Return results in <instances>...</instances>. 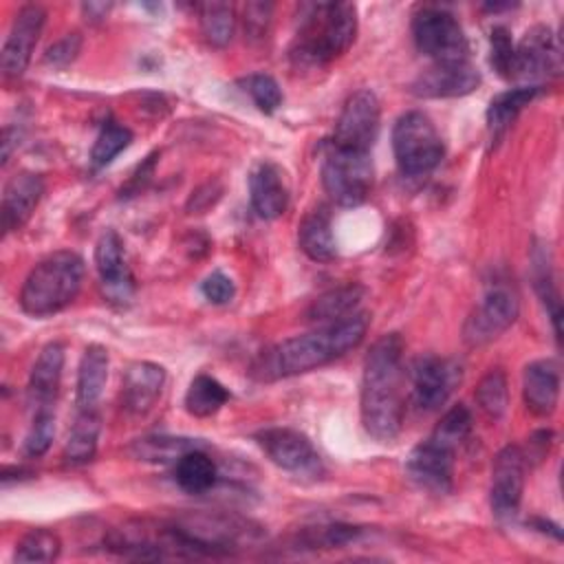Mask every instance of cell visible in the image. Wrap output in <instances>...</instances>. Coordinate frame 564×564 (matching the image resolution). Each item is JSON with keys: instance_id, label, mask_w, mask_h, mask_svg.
Segmentation results:
<instances>
[{"instance_id": "cell-2", "label": "cell", "mask_w": 564, "mask_h": 564, "mask_svg": "<svg viewBox=\"0 0 564 564\" xmlns=\"http://www.w3.org/2000/svg\"><path fill=\"white\" fill-rule=\"evenodd\" d=\"M368 326L370 313L357 311L346 319L326 324L304 335L289 337L260 355L253 366V375L262 381H271L317 370L344 357L348 350L357 348L364 341Z\"/></svg>"}, {"instance_id": "cell-34", "label": "cell", "mask_w": 564, "mask_h": 564, "mask_svg": "<svg viewBox=\"0 0 564 564\" xmlns=\"http://www.w3.org/2000/svg\"><path fill=\"white\" fill-rule=\"evenodd\" d=\"M132 143V132L130 128L108 119L97 137H95V143H93V150H90V163L95 170H101L106 165H110L119 152H123L128 145Z\"/></svg>"}, {"instance_id": "cell-12", "label": "cell", "mask_w": 564, "mask_h": 564, "mask_svg": "<svg viewBox=\"0 0 564 564\" xmlns=\"http://www.w3.org/2000/svg\"><path fill=\"white\" fill-rule=\"evenodd\" d=\"M524 474L527 454L518 445H505L494 458L489 485V507L500 522L516 518L522 502Z\"/></svg>"}, {"instance_id": "cell-35", "label": "cell", "mask_w": 564, "mask_h": 564, "mask_svg": "<svg viewBox=\"0 0 564 564\" xmlns=\"http://www.w3.org/2000/svg\"><path fill=\"white\" fill-rule=\"evenodd\" d=\"M476 403L489 419H500L509 408V383L500 368H491L476 388Z\"/></svg>"}, {"instance_id": "cell-20", "label": "cell", "mask_w": 564, "mask_h": 564, "mask_svg": "<svg viewBox=\"0 0 564 564\" xmlns=\"http://www.w3.org/2000/svg\"><path fill=\"white\" fill-rule=\"evenodd\" d=\"M249 198L253 212L264 220H273L286 212L289 187L284 172L273 161H260L249 172Z\"/></svg>"}, {"instance_id": "cell-30", "label": "cell", "mask_w": 564, "mask_h": 564, "mask_svg": "<svg viewBox=\"0 0 564 564\" xmlns=\"http://www.w3.org/2000/svg\"><path fill=\"white\" fill-rule=\"evenodd\" d=\"M203 447L196 438H185V436H165V434H154V436H143L137 438L130 447L132 456L145 463H176L183 454L189 449Z\"/></svg>"}, {"instance_id": "cell-19", "label": "cell", "mask_w": 564, "mask_h": 564, "mask_svg": "<svg viewBox=\"0 0 564 564\" xmlns=\"http://www.w3.org/2000/svg\"><path fill=\"white\" fill-rule=\"evenodd\" d=\"M165 368L154 361H134L128 366L121 386V405L134 416H143L161 399Z\"/></svg>"}, {"instance_id": "cell-26", "label": "cell", "mask_w": 564, "mask_h": 564, "mask_svg": "<svg viewBox=\"0 0 564 564\" xmlns=\"http://www.w3.org/2000/svg\"><path fill=\"white\" fill-rule=\"evenodd\" d=\"M364 286L359 284H344L337 289H330L326 293H322L317 300H313V304L306 311V317L315 324H333L339 319L350 317L352 313H357V306L364 297Z\"/></svg>"}, {"instance_id": "cell-21", "label": "cell", "mask_w": 564, "mask_h": 564, "mask_svg": "<svg viewBox=\"0 0 564 564\" xmlns=\"http://www.w3.org/2000/svg\"><path fill=\"white\" fill-rule=\"evenodd\" d=\"M522 397L535 416H549L560 401V366L553 359H535L522 372Z\"/></svg>"}, {"instance_id": "cell-27", "label": "cell", "mask_w": 564, "mask_h": 564, "mask_svg": "<svg viewBox=\"0 0 564 564\" xmlns=\"http://www.w3.org/2000/svg\"><path fill=\"white\" fill-rule=\"evenodd\" d=\"M538 86H516L496 95L487 106V130L494 139L502 137L507 128L516 121L520 110L538 97Z\"/></svg>"}, {"instance_id": "cell-25", "label": "cell", "mask_w": 564, "mask_h": 564, "mask_svg": "<svg viewBox=\"0 0 564 564\" xmlns=\"http://www.w3.org/2000/svg\"><path fill=\"white\" fill-rule=\"evenodd\" d=\"M174 480L183 491L200 496L214 489L218 480V467L203 447H196L174 463Z\"/></svg>"}, {"instance_id": "cell-37", "label": "cell", "mask_w": 564, "mask_h": 564, "mask_svg": "<svg viewBox=\"0 0 564 564\" xmlns=\"http://www.w3.org/2000/svg\"><path fill=\"white\" fill-rule=\"evenodd\" d=\"M238 86L249 95V99L253 101V106L264 112V115H273L280 106H282V88L280 84L267 75V73H251L247 77H242L238 82Z\"/></svg>"}, {"instance_id": "cell-42", "label": "cell", "mask_w": 564, "mask_h": 564, "mask_svg": "<svg viewBox=\"0 0 564 564\" xmlns=\"http://www.w3.org/2000/svg\"><path fill=\"white\" fill-rule=\"evenodd\" d=\"M200 293L207 302L212 304H227L236 295V284L234 280L223 273V271H212L203 282H200Z\"/></svg>"}, {"instance_id": "cell-16", "label": "cell", "mask_w": 564, "mask_h": 564, "mask_svg": "<svg viewBox=\"0 0 564 564\" xmlns=\"http://www.w3.org/2000/svg\"><path fill=\"white\" fill-rule=\"evenodd\" d=\"M95 267L110 302L126 304L134 293V278L126 262L123 240L115 229H106L95 245Z\"/></svg>"}, {"instance_id": "cell-8", "label": "cell", "mask_w": 564, "mask_h": 564, "mask_svg": "<svg viewBox=\"0 0 564 564\" xmlns=\"http://www.w3.org/2000/svg\"><path fill=\"white\" fill-rule=\"evenodd\" d=\"M253 438L280 469L302 478H319L324 474L322 456L304 432L293 427H264L256 432Z\"/></svg>"}, {"instance_id": "cell-31", "label": "cell", "mask_w": 564, "mask_h": 564, "mask_svg": "<svg viewBox=\"0 0 564 564\" xmlns=\"http://www.w3.org/2000/svg\"><path fill=\"white\" fill-rule=\"evenodd\" d=\"M531 262H533V284L535 291L551 317L555 337H560V319H562V304H560V293H557V284H555V275H553V267H551V256L549 249L544 247H533L531 253Z\"/></svg>"}, {"instance_id": "cell-17", "label": "cell", "mask_w": 564, "mask_h": 564, "mask_svg": "<svg viewBox=\"0 0 564 564\" xmlns=\"http://www.w3.org/2000/svg\"><path fill=\"white\" fill-rule=\"evenodd\" d=\"M478 84H480L478 68L471 64V59H465V62H452V64H432L412 82V93L416 97H427V99L463 97L474 93Z\"/></svg>"}, {"instance_id": "cell-10", "label": "cell", "mask_w": 564, "mask_h": 564, "mask_svg": "<svg viewBox=\"0 0 564 564\" xmlns=\"http://www.w3.org/2000/svg\"><path fill=\"white\" fill-rule=\"evenodd\" d=\"M381 126V106L372 90H355L337 117L330 143L348 150L370 152Z\"/></svg>"}, {"instance_id": "cell-38", "label": "cell", "mask_w": 564, "mask_h": 564, "mask_svg": "<svg viewBox=\"0 0 564 564\" xmlns=\"http://www.w3.org/2000/svg\"><path fill=\"white\" fill-rule=\"evenodd\" d=\"M364 529L350 524H324L315 529H306L302 533L304 549H335L355 542Z\"/></svg>"}, {"instance_id": "cell-36", "label": "cell", "mask_w": 564, "mask_h": 564, "mask_svg": "<svg viewBox=\"0 0 564 564\" xmlns=\"http://www.w3.org/2000/svg\"><path fill=\"white\" fill-rule=\"evenodd\" d=\"M469 432H471V412L467 405L458 403L441 416V421L432 430L430 438H434L436 443L456 452L465 443Z\"/></svg>"}, {"instance_id": "cell-24", "label": "cell", "mask_w": 564, "mask_h": 564, "mask_svg": "<svg viewBox=\"0 0 564 564\" xmlns=\"http://www.w3.org/2000/svg\"><path fill=\"white\" fill-rule=\"evenodd\" d=\"M108 379V350L101 344H88L77 368V405L90 410L104 394Z\"/></svg>"}, {"instance_id": "cell-7", "label": "cell", "mask_w": 564, "mask_h": 564, "mask_svg": "<svg viewBox=\"0 0 564 564\" xmlns=\"http://www.w3.org/2000/svg\"><path fill=\"white\" fill-rule=\"evenodd\" d=\"M412 37L432 64L469 59L467 35L454 13L441 7H421L412 18Z\"/></svg>"}, {"instance_id": "cell-40", "label": "cell", "mask_w": 564, "mask_h": 564, "mask_svg": "<svg viewBox=\"0 0 564 564\" xmlns=\"http://www.w3.org/2000/svg\"><path fill=\"white\" fill-rule=\"evenodd\" d=\"M489 62L502 79H513L516 44L507 26H494L489 33Z\"/></svg>"}, {"instance_id": "cell-15", "label": "cell", "mask_w": 564, "mask_h": 564, "mask_svg": "<svg viewBox=\"0 0 564 564\" xmlns=\"http://www.w3.org/2000/svg\"><path fill=\"white\" fill-rule=\"evenodd\" d=\"M44 22L46 11L40 4H24L18 9L0 55L4 77H20L26 70L33 48L42 35Z\"/></svg>"}, {"instance_id": "cell-43", "label": "cell", "mask_w": 564, "mask_h": 564, "mask_svg": "<svg viewBox=\"0 0 564 564\" xmlns=\"http://www.w3.org/2000/svg\"><path fill=\"white\" fill-rule=\"evenodd\" d=\"M269 20H271V4H262V2L247 4V9H245V31L251 37H262L267 33Z\"/></svg>"}, {"instance_id": "cell-45", "label": "cell", "mask_w": 564, "mask_h": 564, "mask_svg": "<svg viewBox=\"0 0 564 564\" xmlns=\"http://www.w3.org/2000/svg\"><path fill=\"white\" fill-rule=\"evenodd\" d=\"M110 9H112L110 2H88V4H82V11H84L86 20H90V22L104 20Z\"/></svg>"}, {"instance_id": "cell-4", "label": "cell", "mask_w": 564, "mask_h": 564, "mask_svg": "<svg viewBox=\"0 0 564 564\" xmlns=\"http://www.w3.org/2000/svg\"><path fill=\"white\" fill-rule=\"evenodd\" d=\"M84 273V258L70 249L46 256L29 271L22 284V311L31 317H48L64 311L77 297Z\"/></svg>"}, {"instance_id": "cell-33", "label": "cell", "mask_w": 564, "mask_h": 564, "mask_svg": "<svg viewBox=\"0 0 564 564\" xmlns=\"http://www.w3.org/2000/svg\"><path fill=\"white\" fill-rule=\"evenodd\" d=\"M62 553V540L51 529H31L15 544L13 560L15 562H55Z\"/></svg>"}, {"instance_id": "cell-29", "label": "cell", "mask_w": 564, "mask_h": 564, "mask_svg": "<svg viewBox=\"0 0 564 564\" xmlns=\"http://www.w3.org/2000/svg\"><path fill=\"white\" fill-rule=\"evenodd\" d=\"M229 401V390L212 375H196L185 392V410L192 416L207 419Z\"/></svg>"}, {"instance_id": "cell-22", "label": "cell", "mask_w": 564, "mask_h": 564, "mask_svg": "<svg viewBox=\"0 0 564 564\" xmlns=\"http://www.w3.org/2000/svg\"><path fill=\"white\" fill-rule=\"evenodd\" d=\"M64 344L62 341H48L29 375V399L33 405L40 408H48L57 392H59V383H62V370H64Z\"/></svg>"}, {"instance_id": "cell-23", "label": "cell", "mask_w": 564, "mask_h": 564, "mask_svg": "<svg viewBox=\"0 0 564 564\" xmlns=\"http://www.w3.org/2000/svg\"><path fill=\"white\" fill-rule=\"evenodd\" d=\"M297 245L313 262H330L337 258L333 236V216L326 205L313 207L297 227Z\"/></svg>"}, {"instance_id": "cell-3", "label": "cell", "mask_w": 564, "mask_h": 564, "mask_svg": "<svg viewBox=\"0 0 564 564\" xmlns=\"http://www.w3.org/2000/svg\"><path fill=\"white\" fill-rule=\"evenodd\" d=\"M357 26V7L350 2L304 4L289 55L295 66H324L352 46Z\"/></svg>"}, {"instance_id": "cell-6", "label": "cell", "mask_w": 564, "mask_h": 564, "mask_svg": "<svg viewBox=\"0 0 564 564\" xmlns=\"http://www.w3.org/2000/svg\"><path fill=\"white\" fill-rule=\"evenodd\" d=\"M372 183L375 167L370 152L339 148L330 141L324 145L322 185L330 200L341 207H357L370 196Z\"/></svg>"}, {"instance_id": "cell-18", "label": "cell", "mask_w": 564, "mask_h": 564, "mask_svg": "<svg viewBox=\"0 0 564 564\" xmlns=\"http://www.w3.org/2000/svg\"><path fill=\"white\" fill-rule=\"evenodd\" d=\"M44 196V178L37 172H15L2 192V227L4 234L20 229L35 212Z\"/></svg>"}, {"instance_id": "cell-1", "label": "cell", "mask_w": 564, "mask_h": 564, "mask_svg": "<svg viewBox=\"0 0 564 564\" xmlns=\"http://www.w3.org/2000/svg\"><path fill=\"white\" fill-rule=\"evenodd\" d=\"M403 339L399 333L379 337L366 359L361 372L359 412L366 434L379 443L397 438L403 425Z\"/></svg>"}, {"instance_id": "cell-14", "label": "cell", "mask_w": 564, "mask_h": 564, "mask_svg": "<svg viewBox=\"0 0 564 564\" xmlns=\"http://www.w3.org/2000/svg\"><path fill=\"white\" fill-rule=\"evenodd\" d=\"M454 449L427 436L410 452L405 460V474L419 489L445 496L454 487Z\"/></svg>"}, {"instance_id": "cell-13", "label": "cell", "mask_w": 564, "mask_h": 564, "mask_svg": "<svg viewBox=\"0 0 564 564\" xmlns=\"http://www.w3.org/2000/svg\"><path fill=\"white\" fill-rule=\"evenodd\" d=\"M412 399L421 412H434L460 383V366L454 359L438 355H423L410 368Z\"/></svg>"}, {"instance_id": "cell-28", "label": "cell", "mask_w": 564, "mask_h": 564, "mask_svg": "<svg viewBox=\"0 0 564 564\" xmlns=\"http://www.w3.org/2000/svg\"><path fill=\"white\" fill-rule=\"evenodd\" d=\"M99 432H101V419L95 412V408L79 410L64 445V460L68 465H84L93 460L99 443Z\"/></svg>"}, {"instance_id": "cell-39", "label": "cell", "mask_w": 564, "mask_h": 564, "mask_svg": "<svg viewBox=\"0 0 564 564\" xmlns=\"http://www.w3.org/2000/svg\"><path fill=\"white\" fill-rule=\"evenodd\" d=\"M53 436H55V414L48 408H40L24 436V454L29 458H40L42 454L48 452Z\"/></svg>"}, {"instance_id": "cell-32", "label": "cell", "mask_w": 564, "mask_h": 564, "mask_svg": "<svg viewBox=\"0 0 564 564\" xmlns=\"http://www.w3.org/2000/svg\"><path fill=\"white\" fill-rule=\"evenodd\" d=\"M198 22L205 40L223 48L231 42L236 31V13L234 7L227 2H205L198 7Z\"/></svg>"}, {"instance_id": "cell-44", "label": "cell", "mask_w": 564, "mask_h": 564, "mask_svg": "<svg viewBox=\"0 0 564 564\" xmlns=\"http://www.w3.org/2000/svg\"><path fill=\"white\" fill-rule=\"evenodd\" d=\"M156 159H159V152H150L145 156L143 163L137 165L134 174L128 178V183L121 187V196H134L143 189V185L150 181L152 172H154V165H156Z\"/></svg>"}, {"instance_id": "cell-41", "label": "cell", "mask_w": 564, "mask_h": 564, "mask_svg": "<svg viewBox=\"0 0 564 564\" xmlns=\"http://www.w3.org/2000/svg\"><path fill=\"white\" fill-rule=\"evenodd\" d=\"M82 51V35L77 31L66 33L64 37H59L55 44H51L44 53V64L53 66V68H66L68 64H73L77 59Z\"/></svg>"}, {"instance_id": "cell-5", "label": "cell", "mask_w": 564, "mask_h": 564, "mask_svg": "<svg viewBox=\"0 0 564 564\" xmlns=\"http://www.w3.org/2000/svg\"><path fill=\"white\" fill-rule=\"evenodd\" d=\"M392 152L401 174L419 178L441 163L445 145L441 132L425 112L408 110L394 121Z\"/></svg>"}, {"instance_id": "cell-9", "label": "cell", "mask_w": 564, "mask_h": 564, "mask_svg": "<svg viewBox=\"0 0 564 564\" xmlns=\"http://www.w3.org/2000/svg\"><path fill=\"white\" fill-rule=\"evenodd\" d=\"M562 70V48L555 33L544 26H531L522 40L516 44L513 79H520V86H538L557 77Z\"/></svg>"}, {"instance_id": "cell-11", "label": "cell", "mask_w": 564, "mask_h": 564, "mask_svg": "<svg viewBox=\"0 0 564 564\" xmlns=\"http://www.w3.org/2000/svg\"><path fill=\"white\" fill-rule=\"evenodd\" d=\"M520 304L516 293L505 284H494L469 313L463 326V339L469 346H485L500 337L518 319Z\"/></svg>"}, {"instance_id": "cell-46", "label": "cell", "mask_w": 564, "mask_h": 564, "mask_svg": "<svg viewBox=\"0 0 564 564\" xmlns=\"http://www.w3.org/2000/svg\"><path fill=\"white\" fill-rule=\"evenodd\" d=\"M15 141H18V130L4 128V132H2V163H4V165H7L9 159H11V152H13Z\"/></svg>"}]
</instances>
